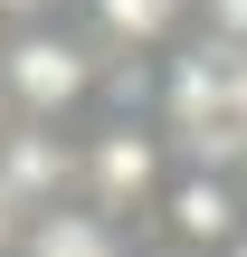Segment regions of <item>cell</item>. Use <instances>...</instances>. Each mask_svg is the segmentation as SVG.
<instances>
[{
	"instance_id": "3957f363",
	"label": "cell",
	"mask_w": 247,
	"mask_h": 257,
	"mask_svg": "<svg viewBox=\"0 0 247 257\" xmlns=\"http://www.w3.org/2000/svg\"><path fill=\"white\" fill-rule=\"evenodd\" d=\"M171 172H181V153L162 143V124H95L86 153H76V200L105 210L114 229H133V219L162 210Z\"/></svg>"
},
{
	"instance_id": "8992f818",
	"label": "cell",
	"mask_w": 247,
	"mask_h": 257,
	"mask_svg": "<svg viewBox=\"0 0 247 257\" xmlns=\"http://www.w3.org/2000/svg\"><path fill=\"white\" fill-rule=\"evenodd\" d=\"M19 257H143L105 210H86V200H67V210H38L29 219V238H19Z\"/></svg>"
},
{
	"instance_id": "9c48e42d",
	"label": "cell",
	"mask_w": 247,
	"mask_h": 257,
	"mask_svg": "<svg viewBox=\"0 0 247 257\" xmlns=\"http://www.w3.org/2000/svg\"><path fill=\"white\" fill-rule=\"evenodd\" d=\"M0 134H10V105H0Z\"/></svg>"
},
{
	"instance_id": "ba28073f",
	"label": "cell",
	"mask_w": 247,
	"mask_h": 257,
	"mask_svg": "<svg viewBox=\"0 0 247 257\" xmlns=\"http://www.w3.org/2000/svg\"><path fill=\"white\" fill-rule=\"evenodd\" d=\"M238 200H247V162H238Z\"/></svg>"
},
{
	"instance_id": "52a82bcc",
	"label": "cell",
	"mask_w": 247,
	"mask_h": 257,
	"mask_svg": "<svg viewBox=\"0 0 247 257\" xmlns=\"http://www.w3.org/2000/svg\"><path fill=\"white\" fill-rule=\"evenodd\" d=\"M57 0H0V29H48Z\"/></svg>"
},
{
	"instance_id": "277c9868",
	"label": "cell",
	"mask_w": 247,
	"mask_h": 257,
	"mask_svg": "<svg viewBox=\"0 0 247 257\" xmlns=\"http://www.w3.org/2000/svg\"><path fill=\"white\" fill-rule=\"evenodd\" d=\"M152 238H171V248H200L219 257L228 238H247V200H238V172H171V191H162V210H152Z\"/></svg>"
},
{
	"instance_id": "6da1fadb",
	"label": "cell",
	"mask_w": 247,
	"mask_h": 257,
	"mask_svg": "<svg viewBox=\"0 0 247 257\" xmlns=\"http://www.w3.org/2000/svg\"><path fill=\"white\" fill-rule=\"evenodd\" d=\"M162 143L190 172L247 162V38H181L162 57Z\"/></svg>"
},
{
	"instance_id": "7a4b0ae2",
	"label": "cell",
	"mask_w": 247,
	"mask_h": 257,
	"mask_svg": "<svg viewBox=\"0 0 247 257\" xmlns=\"http://www.w3.org/2000/svg\"><path fill=\"white\" fill-rule=\"evenodd\" d=\"M105 95V48L86 38V29H10V48H0V105H10V124H67L76 134V114Z\"/></svg>"
},
{
	"instance_id": "5b68a950",
	"label": "cell",
	"mask_w": 247,
	"mask_h": 257,
	"mask_svg": "<svg viewBox=\"0 0 247 257\" xmlns=\"http://www.w3.org/2000/svg\"><path fill=\"white\" fill-rule=\"evenodd\" d=\"M86 38L105 57H171L190 38V0H86Z\"/></svg>"
}]
</instances>
